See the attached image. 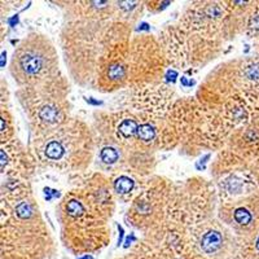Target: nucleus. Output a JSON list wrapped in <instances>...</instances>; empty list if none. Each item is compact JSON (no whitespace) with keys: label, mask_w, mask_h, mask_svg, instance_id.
<instances>
[{"label":"nucleus","mask_w":259,"mask_h":259,"mask_svg":"<svg viewBox=\"0 0 259 259\" xmlns=\"http://www.w3.org/2000/svg\"><path fill=\"white\" fill-rule=\"evenodd\" d=\"M2 175L3 179L30 182L35 172L36 161L31 150L15 138L7 144H2Z\"/></svg>","instance_id":"obj_18"},{"label":"nucleus","mask_w":259,"mask_h":259,"mask_svg":"<svg viewBox=\"0 0 259 259\" xmlns=\"http://www.w3.org/2000/svg\"><path fill=\"white\" fill-rule=\"evenodd\" d=\"M29 149L43 167L83 174L96 157L92 128L77 117L48 128L31 130Z\"/></svg>","instance_id":"obj_6"},{"label":"nucleus","mask_w":259,"mask_h":259,"mask_svg":"<svg viewBox=\"0 0 259 259\" xmlns=\"http://www.w3.org/2000/svg\"><path fill=\"white\" fill-rule=\"evenodd\" d=\"M230 259H242V258H241V256L239 255V253H236L235 255H232V256H231Z\"/></svg>","instance_id":"obj_24"},{"label":"nucleus","mask_w":259,"mask_h":259,"mask_svg":"<svg viewBox=\"0 0 259 259\" xmlns=\"http://www.w3.org/2000/svg\"><path fill=\"white\" fill-rule=\"evenodd\" d=\"M228 136L218 106L183 97L163 119L161 149L179 148L183 153L196 156L203 150H221Z\"/></svg>","instance_id":"obj_5"},{"label":"nucleus","mask_w":259,"mask_h":259,"mask_svg":"<svg viewBox=\"0 0 259 259\" xmlns=\"http://www.w3.org/2000/svg\"><path fill=\"white\" fill-rule=\"evenodd\" d=\"M177 201L180 223L184 230L214 218L218 203V191L202 178H191L183 184H177Z\"/></svg>","instance_id":"obj_14"},{"label":"nucleus","mask_w":259,"mask_h":259,"mask_svg":"<svg viewBox=\"0 0 259 259\" xmlns=\"http://www.w3.org/2000/svg\"><path fill=\"white\" fill-rule=\"evenodd\" d=\"M177 100L174 90L165 83H158L143 89L130 90L128 108L144 117L163 121Z\"/></svg>","instance_id":"obj_16"},{"label":"nucleus","mask_w":259,"mask_h":259,"mask_svg":"<svg viewBox=\"0 0 259 259\" xmlns=\"http://www.w3.org/2000/svg\"><path fill=\"white\" fill-rule=\"evenodd\" d=\"M9 73L18 89L56 77L62 73L57 48L45 34L30 32L15 48Z\"/></svg>","instance_id":"obj_9"},{"label":"nucleus","mask_w":259,"mask_h":259,"mask_svg":"<svg viewBox=\"0 0 259 259\" xmlns=\"http://www.w3.org/2000/svg\"><path fill=\"white\" fill-rule=\"evenodd\" d=\"M219 114L228 134L259 121V95L240 92L218 106Z\"/></svg>","instance_id":"obj_17"},{"label":"nucleus","mask_w":259,"mask_h":259,"mask_svg":"<svg viewBox=\"0 0 259 259\" xmlns=\"http://www.w3.org/2000/svg\"><path fill=\"white\" fill-rule=\"evenodd\" d=\"M163 121L126 108L115 112H95L92 133L96 157L106 177L119 175L145 180L152 177L156 150L161 149Z\"/></svg>","instance_id":"obj_1"},{"label":"nucleus","mask_w":259,"mask_h":259,"mask_svg":"<svg viewBox=\"0 0 259 259\" xmlns=\"http://www.w3.org/2000/svg\"><path fill=\"white\" fill-rule=\"evenodd\" d=\"M158 40L166 55L168 66L184 71L198 70L219 56L221 41H214L170 25L159 31Z\"/></svg>","instance_id":"obj_10"},{"label":"nucleus","mask_w":259,"mask_h":259,"mask_svg":"<svg viewBox=\"0 0 259 259\" xmlns=\"http://www.w3.org/2000/svg\"><path fill=\"white\" fill-rule=\"evenodd\" d=\"M56 251L30 183L2 188L0 259H52Z\"/></svg>","instance_id":"obj_4"},{"label":"nucleus","mask_w":259,"mask_h":259,"mask_svg":"<svg viewBox=\"0 0 259 259\" xmlns=\"http://www.w3.org/2000/svg\"><path fill=\"white\" fill-rule=\"evenodd\" d=\"M251 168H253L254 177H255L256 183H258V186H259V156L256 157V158L253 161V165H251Z\"/></svg>","instance_id":"obj_23"},{"label":"nucleus","mask_w":259,"mask_h":259,"mask_svg":"<svg viewBox=\"0 0 259 259\" xmlns=\"http://www.w3.org/2000/svg\"><path fill=\"white\" fill-rule=\"evenodd\" d=\"M114 259H170L167 254L161 250L157 245L152 244L148 240L142 239L136 242L127 253L122 254Z\"/></svg>","instance_id":"obj_21"},{"label":"nucleus","mask_w":259,"mask_h":259,"mask_svg":"<svg viewBox=\"0 0 259 259\" xmlns=\"http://www.w3.org/2000/svg\"><path fill=\"white\" fill-rule=\"evenodd\" d=\"M70 80L60 73L36 84L18 89L17 99L31 130L48 128L70 118Z\"/></svg>","instance_id":"obj_8"},{"label":"nucleus","mask_w":259,"mask_h":259,"mask_svg":"<svg viewBox=\"0 0 259 259\" xmlns=\"http://www.w3.org/2000/svg\"><path fill=\"white\" fill-rule=\"evenodd\" d=\"M131 31V25L121 20H65L60 46L70 79L96 90L99 74L127 59Z\"/></svg>","instance_id":"obj_3"},{"label":"nucleus","mask_w":259,"mask_h":259,"mask_svg":"<svg viewBox=\"0 0 259 259\" xmlns=\"http://www.w3.org/2000/svg\"><path fill=\"white\" fill-rule=\"evenodd\" d=\"M15 138L13 117L9 112L8 106H4V104H2V144H7Z\"/></svg>","instance_id":"obj_22"},{"label":"nucleus","mask_w":259,"mask_h":259,"mask_svg":"<svg viewBox=\"0 0 259 259\" xmlns=\"http://www.w3.org/2000/svg\"><path fill=\"white\" fill-rule=\"evenodd\" d=\"M127 89H143L162 83L167 65L158 38L149 34L134 35L127 55Z\"/></svg>","instance_id":"obj_12"},{"label":"nucleus","mask_w":259,"mask_h":259,"mask_svg":"<svg viewBox=\"0 0 259 259\" xmlns=\"http://www.w3.org/2000/svg\"><path fill=\"white\" fill-rule=\"evenodd\" d=\"M218 218L235 235L239 255L242 259H259V191L221 203Z\"/></svg>","instance_id":"obj_11"},{"label":"nucleus","mask_w":259,"mask_h":259,"mask_svg":"<svg viewBox=\"0 0 259 259\" xmlns=\"http://www.w3.org/2000/svg\"><path fill=\"white\" fill-rule=\"evenodd\" d=\"M237 253L231 228L219 218H211L187 230L180 259H230Z\"/></svg>","instance_id":"obj_13"},{"label":"nucleus","mask_w":259,"mask_h":259,"mask_svg":"<svg viewBox=\"0 0 259 259\" xmlns=\"http://www.w3.org/2000/svg\"><path fill=\"white\" fill-rule=\"evenodd\" d=\"M226 39L240 34L259 36V2H226Z\"/></svg>","instance_id":"obj_19"},{"label":"nucleus","mask_w":259,"mask_h":259,"mask_svg":"<svg viewBox=\"0 0 259 259\" xmlns=\"http://www.w3.org/2000/svg\"><path fill=\"white\" fill-rule=\"evenodd\" d=\"M65 11V20H122L118 2L85 0L59 2ZM128 24V22H127Z\"/></svg>","instance_id":"obj_20"},{"label":"nucleus","mask_w":259,"mask_h":259,"mask_svg":"<svg viewBox=\"0 0 259 259\" xmlns=\"http://www.w3.org/2000/svg\"><path fill=\"white\" fill-rule=\"evenodd\" d=\"M112 182L96 171L65 194L56 207L60 239L74 255H89L108 246L110 218L115 207Z\"/></svg>","instance_id":"obj_2"},{"label":"nucleus","mask_w":259,"mask_h":259,"mask_svg":"<svg viewBox=\"0 0 259 259\" xmlns=\"http://www.w3.org/2000/svg\"><path fill=\"white\" fill-rule=\"evenodd\" d=\"M226 22V2H193L184 9L178 25L192 34L224 43Z\"/></svg>","instance_id":"obj_15"},{"label":"nucleus","mask_w":259,"mask_h":259,"mask_svg":"<svg viewBox=\"0 0 259 259\" xmlns=\"http://www.w3.org/2000/svg\"><path fill=\"white\" fill-rule=\"evenodd\" d=\"M249 55L228 60L215 66L198 87L200 103L221 106L240 92L259 95V43Z\"/></svg>","instance_id":"obj_7"}]
</instances>
